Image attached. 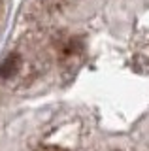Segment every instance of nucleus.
Here are the masks:
<instances>
[{"mask_svg":"<svg viewBox=\"0 0 149 151\" xmlns=\"http://www.w3.org/2000/svg\"><path fill=\"white\" fill-rule=\"evenodd\" d=\"M19 68H21V57L17 53H11L0 63V78H11L19 72Z\"/></svg>","mask_w":149,"mask_h":151,"instance_id":"f257e3e1","label":"nucleus"},{"mask_svg":"<svg viewBox=\"0 0 149 151\" xmlns=\"http://www.w3.org/2000/svg\"><path fill=\"white\" fill-rule=\"evenodd\" d=\"M80 49H81V40L80 38H70L62 51H64V55H77Z\"/></svg>","mask_w":149,"mask_h":151,"instance_id":"f03ea898","label":"nucleus"},{"mask_svg":"<svg viewBox=\"0 0 149 151\" xmlns=\"http://www.w3.org/2000/svg\"><path fill=\"white\" fill-rule=\"evenodd\" d=\"M0 9H2V0H0Z\"/></svg>","mask_w":149,"mask_h":151,"instance_id":"7ed1b4c3","label":"nucleus"}]
</instances>
